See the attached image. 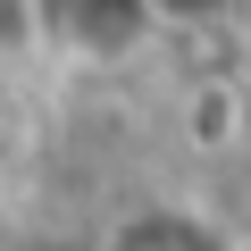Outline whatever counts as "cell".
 <instances>
[{
	"mask_svg": "<svg viewBox=\"0 0 251 251\" xmlns=\"http://www.w3.org/2000/svg\"><path fill=\"white\" fill-rule=\"evenodd\" d=\"M109 251H226V234L193 209H134L109 234Z\"/></svg>",
	"mask_w": 251,
	"mask_h": 251,
	"instance_id": "cell-2",
	"label": "cell"
},
{
	"mask_svg": "<svg viewBox=\"0 0 251 251\" xmlns=\"http://www.w3.org/2000/svg\"><path fill=\"white\" fill-rule=\"evenodd\" d=\"M234 9H243V0H151L159 34H218Z\"/></svg>",
	"mask_w": 251,
	"mask_h": 251,
	"instance_id": "cell-3",
	"label": "cell"
},
{
	"mask_svg": "<svg viewBox=\"0 0 251 251\" xmlns=\"http://www.w3.org/2000/svg\"><path fill=\"white\" fill-rule=\"evenodd\" d=\"M50 42L84 67H134L159 42L151 0H50Z\"/></svg>",
	"mask_w": 251,
	"mask_h": 251,
	"instance_id": "cell-1",
	"label": "cell"
}]
</instances>
